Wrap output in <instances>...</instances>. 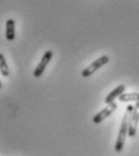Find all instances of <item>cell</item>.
Returning <instances> with one entry per match:
<instances>
[{"label": "cell", "mask_w": 139, "mask_h": 156, "mask_svg": "<svg viewBox=\"0 0 139 156\" xmlns=\"http://www.w3.org/2000/svg\"><path fill=\"white\" fill-rule=\"evenodd\" d=\"M109 62V57L108 56H102V57H99L98 59H96V61H93L87 68H85L82 72H81V75H82V78H88V76H91L96 70H98L101 67H103L104 64H106Z\"/></svg>", "instance_id": "7a4b0ae2"}, {"label": "cell", "mask_w": 139, "mask_h": 156, "mask_svg": "<svg viewBox=\"0 0 139 156\" xmlns=\"http://www.w3.org/2000/svg\"><path fill=\"white\" fill-rule=\"evenodd\" d=\"M0 90H1V81H0Z\"/></svg>", "instance_id": "30bf717a"}, {"label": "cell", "mask_w": 139, "mask_h": 156, "mask_svg": "<svg viewBox=\"0 0 139 156\" xmlns=\"http://www.w3.org/2000/svg\"><path fill=\"white\" fill-rule=\"evenodd\" d=\"M138 122H139V102L136 103L134 105V109L131 114L130 117V125H128V134L131 138H133L136 136V132H137V127H138Z\"/></svg>", "instance_id": "277c9868"}, {"label": "cell", "mask_w": 139, "mask_h": 156, "mask_svg": "<svg viewBox=\"0 0 139 156\" xmlns=\"http://www.w3.org/2000/svg\"><path fill=\"white\" fill-rule=\"evenodd\" d=\"M5 35H6V40L7 41H13L15 40V21L13 20H7L6 21V29H5Z\"/></svg>", "instance_id": "52a82bcc"}, {"label": "cell", "mask_w": 139, "mask_h": 156, "mask_svg": "<svg viewBox=\"0 0 139 156\" xmlns=\"http://www.w3.org/2000/svg\"><path fill=\"white\" fill-rule=\"evenodd\" d=\"M125 90H126V86H125V85H119L116 88H114V90L106 96V98H105V103H106V104L114 103V101H115L116 98H119V97L125 92Z\"/></svg>", "instance_id": "8992f818"}, {"label": "cell", "mask_w": 139, "mask_h": 156, "mask_svg": "<svg viewBox=\"0 0 139 156\" xmlns=\"http://www.w3.org/2000/svg\"><path fill=\"white\" fill-rule=\"evenodd\" d=\"M117 108V104L114 102V103H110V104H108L106 107H105L103 110H101L98 114H96L93 119H92V121L94 122V123H101L103 120H105L106 117H109L114 112H115V109Z\"/></svg>", "instance_id": "5b68a950"}, {"label": "cell", "mask_w": 139, "mask_h": 156, "mask_svg": "<svg viewBox=\"0 0 139 156\" xmlns=\"http://www.w3.org/2000/svg\"><path fill=\"white\" fill-rule=\"evenodd\" d=\"M0 74H1L2 76H5V78L9 76V74H10L9 66H7L6 59H5V57H4L2 53H0Z\"/></svg>", "instance_id": "9c48e42d"}, {"label": "cell", "mask_w": 139, "mask_h": 156, "mask_svg": "<svg viewBox=\"0 0 139 156\" xmlns=\"http://www.w3.org/2000/svg\"><path fill=\"white\" fill-rule=\"evenodd\" d=\"M52 56H53V52H52L51 50L46 51V52L42 55L41 61H40V62H39V64L35 67V70L33 72V75H34L35 78H40V76L42 75V73L45 72V69H46L47 64H48V63H50V61L52 59Z\"/></svg>", "instance_id": "3957f363"}, {"label": "cell", "mask_w": 139, "mask_h": 156, "mask_svg": "<svg viewBox=\"0 0 139 156\" xmlns=\"http://www.w3.org/2000/svg\"><path fill=\"white\" fill-rule=\"evenodd\" d=\"M133 109H134V105L130 104V105H127L126 112L123 114L122 122H121V127H120V131H119V134H117V139H116V143H115V151L116 153L122 151V149L125 147V140H126V137L128 134L130 117H131V114H132Z\"/></svg>", "instance_id": "6da1fadb"}, {"label": "cell", "mask_w": 139, "mask_h": 156, "mask_svg": "<svg viewBox=\"0 0 139 156\" xmlns=\"http://www.w3.org/2000/svg\"><path fill=\"white\" fill-rule=\"evenodd\" d=\"M119 99L122 102V103H128V102H139V93L138 92H131V93H122Z\"/></svg>", "instance_id": "ba28073f"}]
</instances>
